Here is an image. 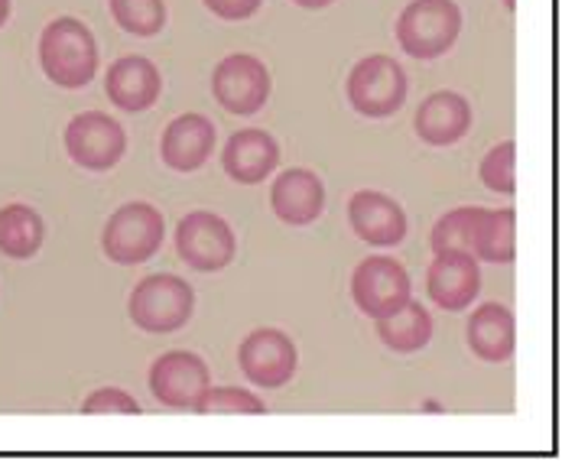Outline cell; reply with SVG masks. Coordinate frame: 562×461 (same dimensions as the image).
Here are the masks:
<instances>
[{
    "instance_id": "7a4b0ae2",
    "label": "cell",
    "mask_w": 562,
    "mask_h": 461,
    "mask_svg": "<svg viewBox=\"0 0 562 461\" xmlns=\"http://www.w3.org/2000/svg\"><path fill=\"white\" fill-rule=\"evenodd\" d=\"M462 33V10L456 0H409L397 20V43L413 59L446 56Z\"/></svg>"
},
{
    "instance_id": "7402d4cb",
    "label": "cell",
    "mask_w": 562,
    "mask_h": 461,
    "mask_svg": "<svg viewBox=\"0 0 562 461\" xmlns=\"http://www.w3.org/2000/svg\"><path fill=\"white\" fill-rule=\"evenodd\" d=\"M46 237V225L36 209L30 205H7L0 209V254L10 260H30L40 254Z\"/></svg>"
},
{
    "instance_id": "f1b7e54d",
    "label": "cell",
    "mask_w": 562,
    "mask_h": 461,
    "mask_svg": "<svg viewBox=\"0 0 562 461\" xmlns=\"http://www.w3.org/2000/svg\"><path fill=\"white\" fill-rule=\"evenodd\" d=\"M293 3H300V7H306V10H322V7H328V3H335V0H293Z\"/></svg>"
},
{
    "instance_id": "d6986e66",
    "label": "cell",
    "mask_w": 562,
    "mask_h": 461,
    "mask_svg": "<svg viewBox=\"0 0 562 461\" xmlns=\"http://www.w3.org/2000/svg\"><path fill=\"white\" fill-rule=\"evenodd\" d=\"M465 335H469V348L475 358H482L487 364H504V361H510V355L517 348L514 312L501 303H484L479 312H472Z\"/></svg>"
},
{
    "instance_id": "ba28073f",
    "label": "cell",
    "mask_w": 562,
    "mask_h": 461,
    "mask_svg": "<svg viewBox=\"0 0 562 461\" xmlns=\"http://www.w3.org/2000/svg\"><path fill=\"white\" fill-rule=\"evenodd\" d=\"M351 300L371 318L391 315L406 300H413V283L401 260L394 257H368L351 273Z\"/></svg>"
},
{
    "instance_id": "2e32d148",
    "label": "cell",
    "mask_w": 562,
    "mask_h": 461,
    "mask_svg": "<svg viewBox=\"0 0 562 461\" xmlns=\"http://www.w3.org/2000/svg\"><path fill=\"white\" fill-rule=\"evenodd\" d=\"M162 91L160 69L147 59V56H124L117 59L108 78H104V94L111 104H117L121 111H147L157 104Z\"/></svg>"
},
{
    "instance_id": "5b68a950",
    "label": "cell",
    "mask_w": 562,
    "mask_h": 461,
    "mask_svg": "<svg viewBox=\"0 0 562 461\" xmlns=\"http://www.w3.org/2000/svg\"><path fill=\"white\" fill-rule=\"evenodd\" d=\"M345 91L361 117H391L406 101V72L391 56H368L348 72Z\"/></svg>"
},
{
    "instance_id": "83f0119b",
    "label": "cell",
    "mask_w": 562,
    "mask_h": 461,
    "mask_svg": "<svg viewBox=\"0 0 562 461\" xmlns=\"http://www.w3.org/2000/svg\"><path fill=\"white\" fill-rule=\"evenodd\" d=\"M202 3L222 20H247L260 10L263 0H202Z\"/></svg>"
},
{
    "instance_id": "4316f807",
    "label": "cell",
    "mask_w": 562,
    "mask_h": 461,
    "mask_svg": "<svg viewBox=\"0 0 562 461\" xmlns=\"http://www.w3.org/2000/svg\"><path fill=\"white\" fill-rule=\"evenodd\" d=\"M81 413L85 416H98V413H117V416H140V403L127 393V390H117V386H104V390H94L85 403H81Z\"/></svg>"
},
{
    "instance_id": "484cf974",
    "label": "cell",
    "mask_w": 562,
    "mask_h": 461,
    "mask_svg": "<svg viewBox=\"0 0 562 461\" xmlns=\"http://www.w3.org/2000/svg\"><path fill=\"white\" fill-rule=\"evenodd\" d=\"M514 162H517V144H514V140H504V144L491 147V150L482 156V166H479V176H482L484 189H491V192H497V195H514V192H517Z\"/></svg>"
},
{
    "instance_id": "5bb4252c",
    "label": "cell",
    "mask_w": 562,
    "mask_h": 461,
    "mask_svg": "<svg viewBox=\"0 0 562 461\" xmlns=\"http://www.w3.org/2000/svg\"><path fill=\"white\" fill-rule=\"evenodd\" d=\"M270 209L283 225L306 228L313 225L325 209V185L313 169H286L270 185Z\"/></svg>"
},
{
    "instance_id": "6da1fadb",
    "label": "cell",
    "mask_w": 562,
    "mask_h": 461,
    "mask_svg": "<svg viewBox=\"0 0 562 461\" xmlns=\"http://www.w3.org/2000/svg\"><path fill=\"white\" fill-rule=\"evenodd\" d=\"M40 66L59 88H85L98 72L94 33L76 16H56L40 36Z\"/></svg>"
},
{
    "instance_id": "cb8c5ba5",
    "label": "cell",
    "mask_w": 562,
    "mask_h": 461,
    "mask_svg": "<svg viewBox=\"0 0 562 461\" xmlns=\"http://www.w3.org/2000/svg\"><path fill=\"white\" fill-rule=\"evenodd\" d=\"M111 16L121 30L134 36H157L166 26V3L162 0H108Z\"/></svg>"
},
{
    "instance_id": "ffe728a7",
    "label": "cell",
    "mask_w": 562,
    "mask_h": 461,
    "mask_svg": "<svg viewBox=\"0 0 562 461\" xmlns=\"http://www.w3.org/2000/svg\"><path fill=\"white\" fill-rule=\"evenodd\" d=\"M374 322H378V338L384 341V348H391L397 355L423 351L432 338V315L416 300H406L401 308H394L391 315H381Z\"/></svg>"
},
{
    "instance_id": "4fadbf2b",
    "label": "cell",
    "mask_w": 562,
    "mask_h": 461,
    "mask_svg": "<svg viewBox=\"0 0 562 461\" xmlns=\"http://www.w3.org/2000/svg\"><path fill=\"white\" fill-rule=\"evenodd\" d=\"M348 225L361 240L374 247H394L406 237V212L387 192L361 189L348 202Z\"/></svg>"
},
{
    "instance_id": "ac0fdd59",
    "label": "cell",
    "mask_w": 562,
    "mask_h": 461,
    "mask_svg": "<svg viewBox=\"0 0 562 461\" xmlns=\"http://www.w3.org/2000/svg\"><path fill=\"white\" fill-rule=\"evenodd\" d=\"M280 162V147L277 140L260 131V127H247L238 131L228 144H225V154H222V166L225 172L241 182V185H254V182H263Z\"/></svg>"
},
{
    "instance_id": "d4e9b609",
    "label": "cell",
    "mask_w": 562,
    "mask_h": 461,
    "mask_svg": "<svg viewBox=\"0 0 562 461\" xmlns=\"http://www.w3.org/2000/svg\"><path fill=\"white\" fill-rule=\"evenodd\" d=\"M199 416H218V413H238V416H263L267 403L260 396H254L250 390H238V386H209L195 406Z\"/></svg>"
},
{
    "instance_id": "3957f363",
    "label": "cell",
    "mask_w": 562,
    "mask_h": 461,
    "mask_svg": "<svg viewBox=\"0 0 562 461\" xmlns=\"http://www.w3.org/2000/svg\"><path fill=\"white\" fill-rule=\"evenodd\" d=\"M127 312L140 331L169 335V331H179L192 318L195 293L186 280H179L172 273H154L134 286V293L127 300Z\"/></svg>"
},
{
    "instance_id": "44dd1931",
    "label": "cell",
    "mask_w": 562,
    "mask_h": 461,
    "mask_svg": "<svg viewBox=\"0 0 562 461\" xmlns=\"http://www.w3.org/2000/svg\"><path fill=\"white\" fill-rule=\"evenodd\" d=\"M517 254V212L482 209L475 231H472V257L484 263H510Z\"/></svg>"
},
{
    "instance_id": "52a82bcc",
    "label": "cell",
    "mask_w": 562,
    "mask_h": 461,
    "mask_svg": "<svg viewBox=\"0 0 562 461\" xmlns=\"http://www.w3.org/2000/svg\"><path fill=\"white\" fill-rule=\"evenodd\" d=\"M127 150L124 127L104 111H81L66 127V154L88 172H108Z\"/></svg>"
},
{
    "instance_id": "e0dca14e",
    "label": "cell",
    "mask_w": 562,
    "mask_h": 461,
    "mask_svg": "<svg viewBox=\"0 0 562 461\" xmlns=\"http://www.w3.org/2000/svg\"><path fill=\"white\" fill-rule=\"evenodd\" d=\"M215 150V124L205 114L176 117L160 140L162 162L176 172H195Z\"/></svg>"
},
{
    "instance_id": "4dcf8cb0",
    "label": "cell",
    "mask_w": 562,
    "mask_h": 461,
    "mask_svg": "<svg viewBox=\"0 0 562 461\" xmlns=\"http://www.w3.org/2000/svg\"><path fill=\"white\" fill-rule=\"evenodd\" d=\"M504 7H507V10H514V7H517V0H504Z\"/></svg>"
},
{
    "instance_id": "8fae6325",
    "label": "cell",
    "mask_w": 562,
    "mask_h": 461,
    "mask_svg": "<svg viewBox=\"0 0 562 461\" xmlns=\"http://www.w3.org/2000/svg\"><path fill=\"white\" fill-rule=\"evenodd\" d=\"M212 386L209 364L192 351H166L150 368V393L157 403L169 409H192L199 406L202 393Z\"/></svg>"
},
{
    "instance_id": "7c38bea8",
    "label": "cell",
    "mask_w": 562,
    "mask_h": 461,
    "mask_svg": "<svg viewBox=\"0 0 562 461\" xmlns=\"http://www.w3.org/2000/svg\"><path fill=\"white\" fill-rule=\"evenodd\" d=\"M429 300L446 312L469 308L482 293V270L472 254H436L426 273Z\"/></svg>"
},
{
    "instance_id": "f546056e",
    "label": "cell",
    "mask_w": 562,
    "mask_h": 461,
    "mask_svg": "<svg viewBox=\"0 0 562 461\" xmlns=\"http://www.w3.org/2000/svg\"><path fill=\"white\" fill-rule=\"evenodd\" d=\"M10 20V0H0V26Z\"/></svg>"
},
{
    "instance_id": "30bf717a",
    "label": "cell",
    "mask_w": 562,
    "mask_h": 461,
    "mask_svg": "<svg viewBox=\"0 0 562 461\" xmlns=\"http://www.w3.org/2000/svg\"><path fill=\"white\" fill-rule=\"evenodd\" d=\"M212 94L232 114H257L270 98V72L257 56L232 53L212 72Z\"/></svg>"
},
{
    "instance_id": "277c9868",
    "label": "cell",
    "mask_w": 562,
    "mask_h": 461,
    "mask_svg": "<svg viewBox=\"0 0 562 461\" xmlns=\"http://www.w3.org/2000/svg\"><path fill=\"white\" fill-rule=\"evenodd\" d=\"M162 225L160 209L147 205V202H127L121 205L101 234V250L108 254V260L121 263V267H134V263H147L162 247Z\"/></svg>"
},
{
    "instance_id": "8992f818",
    "label": "cell",
    "mask_w": 562,
    "mask_h": 461,
    "mask_svg": "<svg viewBox=\"0 0 562 461\" xmlns=\"http://www.w3.org/2000/svg\"><path fill=\"white\" fill-rule=\"evenodd\" d=\"M238 237L215 212H189L176 225V254L199 273H218L235 260Z\"/></svg>"
},
{
    "instance_id": "9a60e30c",
    "label": "cell",
    "mask_w": 562,
    "mask_h": 461,
    "mask_svg": "<svg viewBox=\"0 0 562 461\" xmlns=\"http://www.w3.org/2000/svg\"><path fill=\"white\" fill-rule=\"evenodd\" d=\"M413 127L429 147H452L472 127V104L459 91H432L413 117Z\"/></svg>"
},
{
    "instance_id": "603a6c76",
    "label": "cell",
    "mask_w": 562,
    "mask_h": 461,
    "mask_svg": "<svg viewBox=\"0 0 562 461\" xmlns=\"http://www.w3.org/2000/svg\"><path fill=\"white\" fill-rule=\"evenodd\" d=\"M479 215H482V209H475V205L452 209L449 215H442L429 234L432 254H472V231H475Z\"/></svg>"
},
{
    "instance_id": "9c48e42d",
    "label": "cell",
    "mask_w": 562,
    "mask_h": 461,
    "mask_svg": "<svg viewBox=\"0 0 562 461\" xmlns=\"http://www.w3.org/2000/svg\"><path fill=\"white\" fill-rule=\"evenodd\" d=\"M238 364H241L244 378L254 386L277 390L293 381L300 355L290 335H283L280 328H257L241 341Z\"/></svg>"
}]
</instances>
